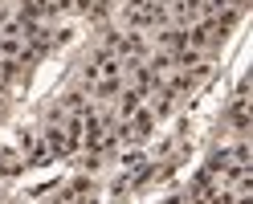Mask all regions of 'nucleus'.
Returning a JSON list of instances; mask_svg holds the SVG:
<instances>
[{
    "label": "nucleus",
    "mask_w": 253,
    "mask_h": 204,
    "mask_svg": "<svg viewBox=\"0 0 253 204\" xmlns=\"http://www.w3.org/2000/svg\"><path fill=\"white\" fill-rule=\"evenodd\" d=\"M139 102H143V90H123V98H119V122L131 119L139 111Z\"/></svg>",
    "instance_id": "obj_1"
}]
</instances>
